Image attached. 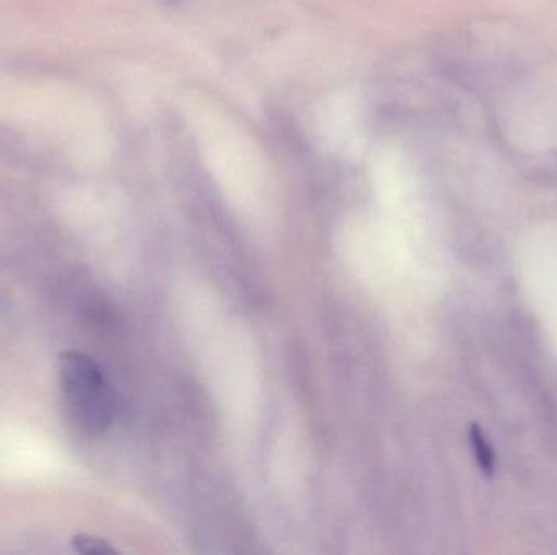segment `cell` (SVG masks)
Listing matches in <instances>:
<instances>
[{"label": "cell", "instance_id": "7a4b0ae2", "mask_svg": "<svg viewBox=\"0 0 557 555\" xmlns=\"http://www.w3.org/2000/svg\"><path fill=\"white\" fill-rule=\"evenodd\" d=\"M470 442L471 446H473L474 459H476L481 472L487 476V478H491L494 471H496V453H494L493 446L487 442L480 427H471Z\"/></svg>", "mask_w": 557, "mask_h": 555}, {"label": "cell", "instance_id": "6da1fadb", "mask_svg": "<svg viewBox=\"0 0 557 555\" xmlns=\"http://www.w3.org/2000/svg\"><path fill=\"white\" fill-rule=\"evenodd\" d=\"M59 388L71 422L87 436H101L116 414V396L97 362L82 352L59 355Z\"/></svg>", "mask_w": 557, "mask_h": 555}, {"label": "cell", "instance_id": "3957f363", "mask_svg": "<svg viewBox=\"0 0 557 555\" xmlns=\"http://www.w3.org/2000/svg\"><path fill=\"white\" fill-rule=\"evenodd\" d=\"M72 546L77 553L85 555H110L117 554V551L111 546L108 541L100 538L88 537V534H77L72 540Z\"/></svg>", "mask_w": 557, "mask_h": 555}]
</instances>
